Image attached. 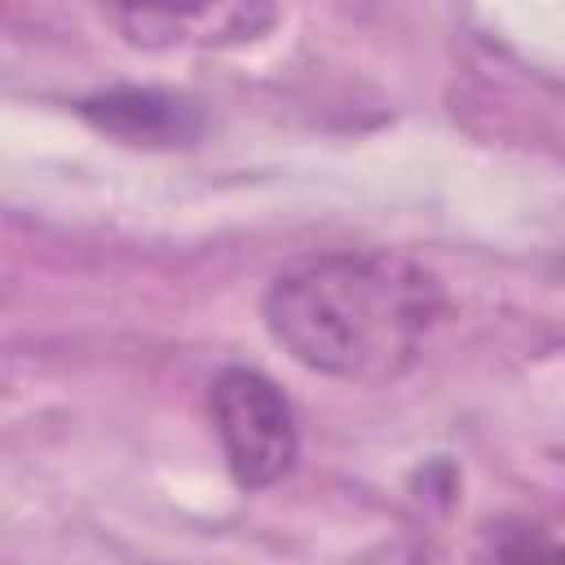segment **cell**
I'll return each instance as SVG.
<instances>
[{
  "label": "cell",
  "mask_w": 565,
  "mask_h": 565,
  "mask_svg": "<svg viewBox=\"0 0 565 565\" xmlns=\"http://www.w3.org/2000/svg\"><path fill=\"white\" fill-rule=\"evenodd\" d=\"M446 309V287L397 252L305 256L260 296L274 344L300 366L349 384H388L406 375Z\"/></svg>",
  "instance_id": "obj_1"
},
{
  "label": "cell",
  "mask_w": 565,
  "mask_h": 565,
  "mask_svg": "<svg viewBox=\"0 0 565 565\" xmlns=\"http://www.w3.org/2000/svg\"><path fill=\"white\" fill-rule=\"evenodd\" d=\"M207 402L225 468L243 490H265L296 468L300 455L296 411L269 375L252 366H225L212 380Z\"/></svg>",
  "instance_id": "obj_2"
},
{
  "label": "cell",
  "mask_w": 565,
  "mask_h": 565,
  "mask_svg": "<svg viewBox=\"0 0 565 565\" xmlns=\"http://www.w3.org/2000/svg\"><path fill=\"white\" fill-rule=\"evenodd\" d=\"M115 26L137 49H221L269 31V0H106Z\"/></svg>",
  "instance_id": "obj_3"
},
{
  "label": "cell",
  "mask_w": 565,
  "mask_h": 565,
  "mask_svg": "<svg viewBox=\"0 0 565 565\" xmlns=\"http://www.w3.org/2000/svg\"><path fill=\"white\" fill-rule=\"evenodd\" d=\"M79 115L106 137H119L128 146H185L199 137V124H203L185 97L163 88H137V84L84 97Z\"/></svg>",
  "instance_id": "obj_4"
}]
</instances>
